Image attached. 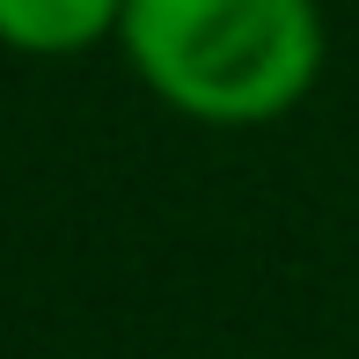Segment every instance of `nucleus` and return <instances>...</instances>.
Listing matches in <instances>:
<instances>
[{
	"instance_id": "1",
	"label": "nucleus",
	"mask_w": 359,
	"mask_h": 359,
	"mask_svg": "<svg viewBox=\"0 0 359 359\" xmlns=\"http://www.w3.org/2000/svg\"><path fill=\"white\" fill-rule=\"evenodd\" d=\"M140 81L205 125H264L308 95L323 67L316 0H125Z\"/></svg>"
},
{
	"instance_id": "2",
	"label": "nucleus",
	"mask_w": 359,
	"mask_h": 359,
	"mask_svg": "<svg viewBox=\"0 0 359 359\" xmlns=\"http://www.w3.org/2000/svg\"><path fill=\"white\" fill-rule=\"evenodd\" d=\"M110 22H125V0H0V44L15 52H81Z\"/></svg>"
}]
</instances>
